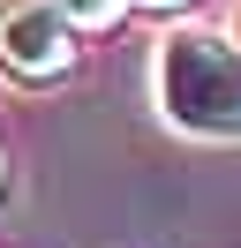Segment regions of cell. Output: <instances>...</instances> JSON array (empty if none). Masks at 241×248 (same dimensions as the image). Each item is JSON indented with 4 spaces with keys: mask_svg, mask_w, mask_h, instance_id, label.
<instances>
[{
    "mask_svg": "<svg viewBox=\"0 0 241 248\" xmlns=\"http://www.w3.org/2000/svg\"><path fill=\"white\" fill-rule=\"evenodd\" d=\"M158 113L189 136L241 143V46L219 31L158 38Z\"/></svg>",
    "mask_w": 241,
    "mask_h": 248,
    "instance_id": "cell-1",
    "label": "cell"
},
{
    "mask_svg": "<svg viewBox=\"0 0 241 248\" xmlns=\"http://www.w3.org/2000/svg\"><path fill=\"white\" fill-rule=\"evenodd\" d=\"M75 61H83L75 23L53 0H0V68L15 83H60L75 76Z\"/></svg>",
    "mask_w": 241,
    "mask_h": 248,
    "instance_id": "cell-2",
    "label": "cell"
},
{
    "mask_svg": "<svg viewBox=\"0 0 241 248\" xmlns=\"http://www.w3.org/2000/svg\"><path fill=\"white\" fill-rule=\"evenodd\" d=\"M53 8H60L68 23H75V31H113V23L128 16L136 0H53Z\"/></svg>",
    "mask_w": 241,
    "mask_h": 248,
    "instance_id": "cell-3",
    "label": "cell"
},
{
    "mask_svg": "<svg viewBox=\"0 0 241 248\" xmlns=\"http://www.w3.org/2000/svg\"><path fill=\"white\" fill-rule=\"evenodd\" d=\"M143 8H189V0H143Z\"/></svg>",
    "mask_w": 241,
    "mask_h": 248,
    "instance_id": "cell-4",
    "label": "cell"
},
{
    "mask_svg": "<svg viewBox=\"0 0 241 248\" xmlns=\"http://www.w3.org/2000/svg\"><path fill=\"white\" fill-rule=\"evenodd\" d=\"M234 46H241V0H234Z\"/></svg>",
    "mask_w": 241,
    "mask_h": 248,
    "instance_id": "cell-5",
    "label": "cell"
},
{
    "mask_svg": "<svg viewBox=\"0 0 241 248\" xmlns=\"http://www.w3.org/2000/svg\"><path fill=\"white\" fill-rule=\"evenodd\" d=\"M0 188H8V166H0Z\"/></svg>",
    "mask_w": 241,
    "mask_h": 248,
    "instance_id": "cell-6",
    "label": "cell"
}]
</instances>
